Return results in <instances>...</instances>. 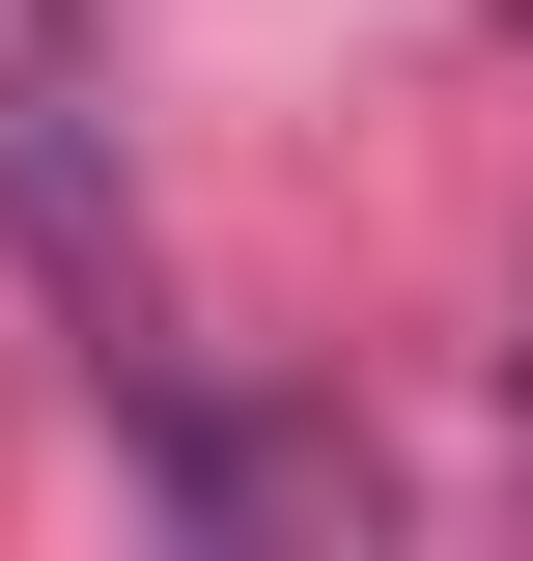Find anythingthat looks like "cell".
<instances>
[{
  "mask_svg": "<svg viewBox=\"0 0 533 561\" xmlns=\"http://www.w3.org/2000/svg\"><path fill=\"white\" fill-rule=\"evenodd\" d=\"M506 28H533V0H506Z\"/></svg>",
  "mask_w": 533,
  "mask_h": 561,
  "instance_id": "obj_1",
  "label": "cell"
}]
</instances>
